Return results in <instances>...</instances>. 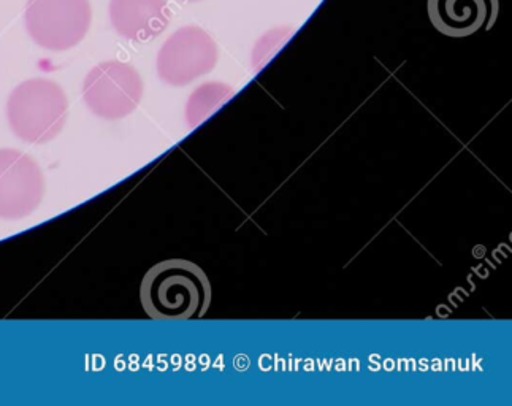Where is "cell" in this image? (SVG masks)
<instances>
[{
  "label": "cell",
  "mask_w": 512,
  "mask_h": 406,
  "mask_svg": "<svg viewBox=\"0 0 512 406\" xmlns=\"http://www.w3.org/2000/svg\"><path fill=\"white\" fill-rule=\"evenodd\" d=\"M216 45L207 32L197 26L181 27L162 46L157 56V72L172 85H184L216 62Z\"/></svg>",
  "instance_id": "8992f818"
},
{
  "label": "cell",
  "mask_w": 512,
  "mask_h": 406,
  "mask_svg": "<svg viewBox=\"0 0 512 406\" xmlns=\"http://www.w3.org/2000/svg\"><path fill=\"white\" fill-rule=\"evenodd\" d=\"M211 289L207 273L186 259H169L151 267L143 276L140 302L156 321L202 319L210 310Z\"/></svg>",
  "instance_id": "6da1fadb"
},
{
  "label": "cell",
  "mask_w": 512,
  "mask_h": 406,
  "mask_svg": "<svg viewBox=\"0 0 512 406\" xmlns=\"http://www.w3.org/2000/svg\"><path fill=\"white\" fill-rule=\"evenodd\" d=\"M27 32L37 45L50 51H67L83 42L89 32V0H29Z\"/></svg>",
  "instance_id": "3957f363"
},
{
  "label": "cell",
  "mask_w": 512,
  "mask_h": 406,
  "mask_svg": "<svg viewBox=\"0 0 512 406\" xmlns=\"http://www.w3.org/2000/svg\"><path fill=\"white\" fill-rule=\"evenodd\" d=\"M178 2H183V4H192V2H199V0H178Z\"/></svg>",
  "instance_id": "9c48e42d"
},
{
  "label": "cell",
  "mask_w": 512,
  "mask_h": 406,
  "mask_svg": "<svg viewBox=\"0 0 512 406\" xmlns=\"http://www.w3.org/2000/svg\"><path fill=\"white\" fill-rule=\"evenodd\" d=\"M498 0H427V12L436 31L463 39L489 31L498 18Z\"/></svg>",
  "instance_id": "52a82bcc"
},
{
  "label": "cell",
  "mask_w": 512,
  "mask_h": 406,
  "mask_svg": "<svg viewBox=\"0 0 512 406\" xmlns=\"http://www.w3.org/2000/svg\"><path fill=\"white\" fill-rule=\"evenodd\" d=\"M110 20L115 31L132 42H150L172 20L167 0H110Z\"/></svg>",
  "instance_id": "ba28073f"
},
{
  "label": "cell",
  "mask_w": 512,
  "mask_h": 406,
  "mask_svg": "<svg viewBox=\"0 0 512 406\" xmlns=\"http://www.w3.org/2000/svg\"><path fill=\"white\" fill-rule=\"evenodd\" d=\"M142 96V77L126 62H102L86 75L83 83L86 107L108 121L129 116L140 104Z\"/></svg>",
  "instance_id": "277c9868"
},
{
  "label": "cell",
  "mask_w": 512,
  "mask_h": 406,
  "mask_svg": "<svg viewBox=\"0 0 512 406\" xmlns=\"http://www.w3.org/2000/svg\"><path fill=\"white\" fill-rule=\"evenodd\" d=\"M69 116L64 89L51 80L34 78L13 89L7 102V119L23 142L45 145L61 134Z\"/></svg>",
  "instance_id": "7a4b0ae2"
},
{
  "label": "cell",
  "mask_w": 512,
  "mask_h": 406,
  "mask_svg": "<svg viewBox=\"0 0 512 406\" xmlns=\"http://www.w3.org/2000/svg\"><path fill=\"white\" fill-rule=\"evenodd\" d=\"M43 196L40 165L23 151L0 148V219L27 218L40 207Z\"/></svg>",
  "instance_id": "5b68a950"
}]
</instances>
